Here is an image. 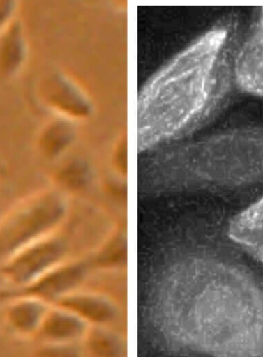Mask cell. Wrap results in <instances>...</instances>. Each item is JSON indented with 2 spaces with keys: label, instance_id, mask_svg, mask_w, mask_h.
Wrapping results in <instances>:
<instances>
[{
  "label": "cell",
  "instance_id": "1",
  "mask_svg": "<svg viewBox=\"0 0 263 357\" xmlns=\"http://www.w3.org/2000/svg\"><path fill=\"white\" fill-rule=\"evenodd\" d=\"M152 319L158 337L175 351L263 357V282L232 250L172 274Z\"/></svg>",
  "mask_w": 263,
  "mask_h": 357
},
{
  "label": "cell",
  "instance_id": "2",
  "mask_svg": "<svg viewBox=\"0 0 263 357\" xmlns=\"http://www.w3.org/2000/svg\"><path fill=\"white\" fill-rule=\"evenodd\" d=\"M239 22L223 20L156 79L144 98V135L140 146L151 144L180 130L206 123L227 101L235 82Z\"/></svg>",
  "mask_w": 263,
  "mask_h": 357
},
{
  "label": "cell",
  "instance_id": "3",
  "mask_svg": "<svg viewBox=\"0 0 263 357\" xmlns=\"http://www.w3.org/2000/svg\"><path fill=\"white\" fill-rule=\"evenodd\" d=\"M198 181L215 188L236 189L263 182V126L237 129L195 147Z\"/></svg>",
  "mask_w": 263,
  "mask_h": 357
},
{
  "label": "cell",
  "instance_id": "4",
  "mask_svg": "<svg viewBox=\"0 0 263 357\" xmlns=\"http://www.w3.org/2000/svg\"><path fill=\"white\" fill-rule=\"evenodd\" d=\"M57 211L56 199L47 191L33 192L15 203L0 218V264L50 236Z\"/></svg>",
  "mask_w": 263,
  "mask_h": 357
},
{
  "label": "cell",
  "instance_id": "5",
  "mask_svg": "<svg viewBox=\"0 0 263 357\" xmlns=\"http://www.w3.org/2000/svg\"><path fill=\"white\" fill-rule=\"evenodd\" d=\"M50 236L27 245L0 264V273L10 284L25 289L49 273L57 254Z\"/></svg>",
  "mask_w": 263,
  "mask_h": 357
},
{
  "label": "cell",
  "instance_id": "6",
  "mask_svg": "<svg viewBox=\"0 0 263 357\" xmlns=\"http://www.w3.org/2000/svg\"><path fill=\"white\" fill-rule=\"evenodd\" d=\"M236 85L263 98V6L240 42L235 61Z\"/></svg>",
  "mask_w": 263,
  "mask_h": 357
},
{
  "label": "cell",
  "instance_id": "7",
  "mask_svg": "<svg viewBox=\"0 0 263 357\" xmlns=\"http://www.w3.org/2000/svg\"><path fill=\"white\" fill-rule=\"evenodd\" d=\"M227 235L263 267V197L232 219Z\"/></svg>",
  "mask_w": 263,
  "mask_h": 357
},
{
  "label": "cell",
  "instance_id": "8",
  "mask_svg": "<svg viewBox=\"0 0 263 357\" xmlns=\"http://www.w3.org/2000/svg\"><path fill=\"white\" fill-rule=\"evenodd\" d=\"M6 307L5 319L12 331L22 336H30L40 329L46 317L43 300L39 297L11 294Z\"/></svg>",
  "mask_w": 263,
  "mask_h": 357
},
{
  "label": "cell",
  "instance_id": "9",
  "mask_svg": "<svg viewBox=\"0 0 263 357\" xmlns=\"http://www.w3.org/2000/svg\"><path fill=\"white\" fill-rule=\"evenodd\" d=\"M27 55L24 27L16 20L0 35V70L6 76L17 75L25 66Z\"/></svg>",
  "mask_w": 263,
  "mask_h": 357
},
{
  "label": "cell",
  "instance_id": "10",
  "mask_svg": "<svg viewBox=\"0 0 263 357\" xmlns=\"http://www.w3.org/2000/svg\"><path fill=\"white\" fill-rule=\"evenodd\" d=\"M17 2L0 1V35L16 20Z\"/></svg>",
  "mask_w": 263,
  "mask_h": 357
}]
</instances>
